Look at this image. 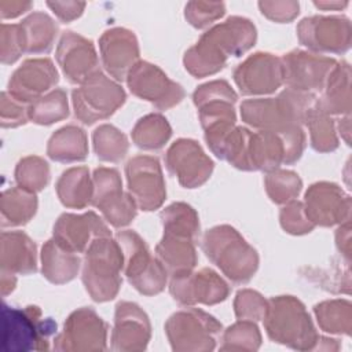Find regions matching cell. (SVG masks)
Wrapping results in <instances>:
<instances>
[{
    "label": "cell",
    "instance_id": "7402d4cb",
    "mask_svg": "<svg viewBox=\"0 0 352 352\" xmlns=\"http://www.w3.org/2000/svg\"><path fill=\"white\" fill-rule=\"evenodd\" d=\"M56 62L72 84H82L100 72L92 41L72 30L63 32L59 38Z\"/></svg>",
    "mask_w": 352,
    "mask_h": 352
},
{
    "label": "cell",
    "instance_id": "ba28073f",
    "mask_svg": "<svg viewBox=\"0 0 352 352\" xmlns=\"http://www.w3.org/2000/svg\"><path fill=\"white\" fill-rule=\"evenodd\" d=\"M122 256V271L128 282L142 294L154 296L161 293L168 280V272L157 257H153L143 238L132 231H118L116 235Z\"/></svg>",
    "mask_w": 352,
    "mask_h": 352
},
{
    "label": "cell",
    "instance_id": "7bdbcfd3",
    "mask_svg": "<svg viewBox=\"0 0 352 352\" xmlns=\"http://www.w3.org/2000/svg\"><path fill=\"white\" fill-rule=\"evenodd\" d=\"M268 300L252 289L239 290L234 300V312L242 320H261L267 311Z\"/></svg>",
    "mask_w": 352,
    "mask_h": 352
},
{
    "label": "cell",
    "instance_id": "7c38bea8",
    "mask_svg": "<svg viewBox=\"0 0 352 352\" xmlns=\"http://www.w3.org/2000/svg\"><path fill=\"white\" fill-rule=\"evenodd\" d=\"M107 324L88 307L69 315L63 330L54 340V349L59 352H96L107 348Z\"/></svg>",
    "mask_w": 352,
    "mask_h": 352
},
{
    "label": "cell",
    "instance_id": "44dd1931",
    "mask_svg": "<svg viewBox=\"0 0 352 352\" xmlns=\"http://www.w3.org/2000/svg\"><path fill=\"white\" fill-rule=\"evenodd\" d=\"M59 74L48 58L26 59L10 77L7 92L16 100L30 104L58 84Z\"/></svg>",
    "mask_w": 352,
    "mask_h": 352
},
{
    "label": "cell",
    "instance_id": "603a6c76",
    "mask_svg": "<svg viewBox=\"0 0 352 352\" xmlns=\"http://www.w3.org/2000/svg\"><path fill=\"white\" fill-rule=\"evenodd\" d=\"M150 336L151 326L146 312L135 302H118L111 331V349L120 352L144 351Z\"/></svg>",
    "mask_w": 352,
    "mask_h": 352
},
{
    "label": "cell",
    "instance_id": "d4e9b609",
    "mask_svg": "<svg viewBox=\"0 0 352 352\" xmlns=\"http://www.w3.org/2000/svg\"><path fill=\"white\" fill-rule=\"evenodd\" d=\"M102 63L116 80H126L131 69L139 62V45L133 32L124 28L106 30L99 38Z\"/></svg>",
    "mask_w": 352,
    "mask_h": 352
},
{
    "label": "cell",
    "instance_id": "8fae6325",
    "mask_svg": "<svg viewBox=\"0 0 352 352\" xmlns=\"http://www.w3.org/2000/svg\"><path fill=\"white\" fill-rule=\"evenodd\" d=\"M92 205L116 228L128 226L136 216L138 205L129 192L122 191L117 169L99 166L94 170Z\"/></svg>",
    "mask_w": 352,
    "mask_h": 352
},
{
    "label": "cell",
    "instance_id": "52a82bcc",
    "mask_svg": "<svg viewBox=\"0 0 352 352\" xmlns=\"http://www.w3.org/2000/svg\"><path fill=\"white\" fill-rule=\"evenodd\" d=\"M304 148L305 133L301 126L282 132L250 131L245 170L271 172L280 165H292L300 160Z\"/></svg>",
    "mask_w": 352,
    "mask_h": 352
},
{
    "label": "cell",
    "instance_id": "4316f807",
    "mask_svg": "<svg viewBox=\"0 0 352 352\" xmlns=\"http://www.w3.org/2000/svg\"><path fill=\"white\" fill-rule=\"evenodd\" d=\"M315 104L329 116L349 114L351 111V67L342 60L337 62Z\"/></svg>",
    "mask_w": 352,
    "mask_h": 352
},
{
    "label": "cell",
    "instance_id": "f5cc1de1",
    "mask_svg": "<svg viewBox=\"0 0 352 352\" xmlns=\"http://www.w3.org/2000/svg\"><path fill=\"white\" fill-rule=\"evenodd\" d=\"M0 289H1V296L6 297L8 296L16 285V275L8 271H0Z\"/></svg>",
    "mask_w": 352,
    "mask_h": 352
},
{
    "label": "cell",
    "instance_id": "5b68a950",
    "mask_svg": "<svg viewBox=\"0 0 352 352\" xmlns=\"http://www.w3.org/2000/svg\"><path fill=\"white\" fill-rule=\"evenodd\" d=\"M1 348L6 352L48 351L51 337L56 334V323L44 318L36 305L23 308L3 304Z\"/></svg>",
    "mask_w": 352,
    "mask_h": 352
},
{
    "label": "cell",
    "instance_id": "60d3db41",
    "mask_svg": "<svg viewBox=\"0 0 352 352\" xmlns=\"http://www.w3.org/2000/svg\"><path fill=\"white\" fill-rule=\"evenodd\" d=\"M264 187L275 204H287L293 201L301 191L302 182L297 173L285 169H275L267 172L264 177Z\"/></svg>",
    "mask_w": 352,
    "mask_h": 352
},
{
    "label": "cell",
    "instance_id": "8d00e7d4",
    "mask_svg": "<svg viewBox=\"0 0 352 352\" xmlns=\"http://www.w3.org/2000/svg\"><path fill=\"white\" fill-rule=\"evenodd\" d=\"M29 121L38 125H51L69 116L67 94L62 88H55L38 98L28 107Z\"/></svg>",
    "mask_w": 352,
    "mask_h": 352
},
{
    "label": "cell",
    "instance_id": "74e56055",
    "mask_svg": "<svg viewBox=\"0 0 352 352\" xmlns=\"http://www.w3.org/2000/svg\"><path fill=\"white\" fill-rule=\"evenodd\" d=\"M92 143L96 157L104 162H120L129 148L126 136L109 124H103L94 131Z\"/></svg>",
    "mask_w": 352,
    "mask_h": 352
},
{
    "label": "cell",
    "instance_id": "681fc988",
    "mask_svg": "<svg viewBox=\"0 0 352 352\" xmlns=\"http://www.w3.org/2000/svg\"><path fill=\"white\" fill-rule=\"evenodd\" d=\"M47 6L62 22H70L78 18L85 8L84 1H47Z\"/></svg>",
    "mask_w": 352,
    "mask_h": 352
},
{
    "label": "cell",
    "instance_id": "e575fe53",
    "mask_svg": "<svg viewBox=\"0 0 352 352\" xmlns=\"http://www.w3.org/2000/svg\"><path fill=\"white\" fill-rule=\"evenodd\" d=\"M319 327L330 334H351L352 307L346 300H329L314 308Z\"/></svg>",
    "mask_w": 352,
    "mask_h": 352
},
{
    "label": "cell",
    "instance_id": "b9f144b4",
    "mask_svg": "<svg viewBox=\"0 0 352 352\" xmlns=\"http://www.w3.org/2000/svg\"><path fill=\"white\" fill-rule=\"evenodd\" d=\"M220 351H257L261 345V334L252 320L238 319L224 330Z\"/></svg>",
    "mask_w": 352,
    "mask_h": 352
},
{
    "label": "cell",
    "instance_id": "cb8c5ba5",
    "mask_svg": "<svg viewBox=\"0 0 352 352\" xmlns=\"http://www.w3.org/2000/svg\"><path fill=\"white\" fill-rule=\"evenodd\" d=\"M102 236H111V232L92 210L82 214H60L54 226L52 235L55 241L74 253H85L91 243Z\"/></svg>",
    "mask_w": 352,
    "mask_h": 352
},
{
    "label": "cell",
    "instance_id": "c3c4849f",
    "mask_svg": "<svg viewBox=\"0 0 352 352\" xmlns=\"http://www.w3.org/2000/svg\"><path fill=\"white\" fill-rule=\"evenodd\" d=\"M258 7L268 19L283 23L290 22L298 15L297 1H260Z\"/></svg>",
    "mask_w": 352,
    "mask_h": 352
},
{
    "label": "cell",
    "instance_id": "d6a6232c",
    "mask_svg": "<svg viewBox=\"0 0 352 352\" xmlns=\"http://www.w3.org/2000/svg\"><path fill=\"white\" fill-rule=\"evenodd\" d=\"M26 54H47L51 51L58 26L45 12H32L21 23Z\"/></svg>",
    "mask_w": 352,
    "mask_h": 352
},
{
    "label": "cell",
    "instance_id": "db71d44e",
    "mask_svg": "<svg viewBox=\"0 0 352 352\" xmlns=\"http://www.w3.org/2000/svg\"><path fill=\"white\" fill-rule=\"evenodd\" d=\"M318 8H323V10H334V8H344L348 6L346 1L340 3V1H315L314 3Z\"/></svg>",
    "mask_w": 352,
    "mask_h": 352
},
{
    "label": "cell",
    "instance_id": "5bb4252c",
    "mask_svg": "<svg viewBox=\"0 0 352 352\" xmlns=\"http://www.w3.org/2000/svg\"><path fill=\"white\" fill-rule=\"evenodd\" d=\"M283 84L287 88L315 95L322 92L337 60L307 51L294 50L280 58Z\"/></svg>",
    "mask_w": 352,
    "mask_h": 352
},
{
    "label": "cell",
    "instance_id": "8992f818",
    "mask_svg": "<svg viewBox=\"0 0 352 352\" xmlns=\"http://www.w3.org/2000/svg\"><path fill=\"white\" fill-rule=\"evenodd\" d=\"M122 265L124 256L116 239L102 236L91 243L85 252L81 278L92 300L104 302L118 294Z\"/></svg>",
    "mask_w": 352,
    "mask_h": 352
},
{
    "label": "cell",
    "instance_id": "7a4b0ae2",
    "mask_svg": "<svg viewBox=\"0 0 352 352\" xmlns=\"http://www.w3.org/2000/svg\"><path fill=\"white\" fill-rule=\"evenodd\" d=\"M316 96L286 88L276 98L248 99L241 103L242 121L258 131L282 132L302 126Z\"/></svg>",
    "mask_w": 352,
    "mask_h": 352
},
{
    "label": "cell",
    "instance_id": "f6af8a7d",
    "mask_svg": "<svg viewBox=\"0 0 352 352\" xmlns=\"http://www.w3.org/2000/svg\"><path fill=\"white\" fill-rule=\"evenodd\" d=\"M226 12L224 3L209 1H190L186 4L184 16L190 25L197 29H202L221 18Z\"/></svg>",
    "mask_w": 352,
    "mask_h": 352
},
{
    "label": "cell",
    "instance_id": "484cf974",
    "mask_svg": "<svg viewBox=\"0 0 352 352\" xmlns=\"http://www.w3.org/2000/svg\"><path fill=\"white\" fill-rule=\"evenodd\" d=\"M0 267L15 275L36 272V243L22 231H3L0 235Z\"/></svg>",
    "mask_w": 352,
    "mask_h": 352
},
{
    "label": "cell",
    "instance_id": "277c9868",
    "mask_svg": "<svg viewBox=\"0 0 352 352\" xmlns=\"http://www.w3.org/2000/svg\"><path fill=\"white\" fill-rule=\"evenodd\" d=\"M268 337L278 344L298 351H314L319 334L304 304L293 296H278L268 300L263 318Z\"/></svg>",
    "mask_w": 352,
    "mask_h": 352
},
{
    "label": "cell",
    "instance_id": "2e32d148",
    "mask_svg": "<svg viewBox=\"0 0 352 352\" xmlns=\"http://www.w3.org/2000/svg\"><path fill=\"white\" fill-rule=\"evenodd\" d=\"M169 292L173 300L183 307L214 305L228 297L230 287L213 270L202 268L170 276Z\"/></svg>",
    "mask_w": 352,
    "mask_h": 352
},
{
    "label": "cell",
    "instance_id": "f546056e",
    "mask_svg": "<svg viewBox=\"0 0 352 352\" xmlns=\"http://www.w3.org/2000/svg\"><path fill=\"white\" fill-rule=\"evenodd\" d=\"M62 205L72 209H84L92 204L94 182L87 166H73L66 169L55 186Z\"/></svg>",
    "mask_w": 352,
    "mask_h": 352
},
{
    "label": "cell",
    "instance_id": "6da1fadb",
    "mask_svg": "<svg viewBox=\"0 0 352 352\" xmlns=\"http://www.w3.org/2000/svg\"><path fill=\"white\" fill-rule=\"evenodd\" d=\"M257 32L252 21L230 16L205 32L183 58L186 70L197 78L220 72L228 56H241L256 43Z\"/></svg>",
    "mask_w": 352,
    "mask_h": 352
},
{
    "label": "cell",
    "instance_id": "ac0fdd59",
    "mask_svg": "<svg viewBox=\"0 0 352 352\" xmlns=\"http://www.w3.org/2000/svg\"><path fill=\"white\" fill-rule=\"evenodd\" d=\"M302 205L314 226L331 227L351 220V198L334 183H314L307 190Z\"/></svg>",
    "mask_w": 352,
    "mask_h": 352
},
{
    "label": "cell",
    "instance_id": "836d02e7",
    "mask_svg": "<svg viewBox=\"0 0 352 352\" xmlns=\"http://www.w3.org/2000/svg\"><path fill=\"white\" fill-rule=\"evenodd\" d=\"M172 135L168 120L157 113L142 117L132 129L133 143L143 150H160L165 146Z\"/></svg>",
    "mask_w": 352,
    "mask_h": 352
},
{
    "label": "cell",
    "instance_id": "816d5d0a",
    "mask_svg": "<svg viewBox=\"0 0 352 352\" xmlns=\"http://www.w3.org/2000/svg\"><path fill=\"white\" fill-rule=\"evenodd\" d=\"M336 241H337V248L338 250L345 256L346 261H349L351 256V238H349V221H345L341 224V227L337 230L336 234Z\"/></svg>",
    "mask_w": 352,
    "mask_h": 352
},
{
    "label": "cell",
    "instance_id": "e0dca14e",
    "mask_svg": "<svg viewBox=\"0 0 352 352\" xmlns=\"http://www.w3.org/2000/svg\"><path fill=\"white\" fill-rule=\"evenodd\" d=\"M297 36L314 54H342L351 47V22L344 16L304 18L297 26Z\"/></svg>",
    "mask_w": 352,
    "mask_h": 352
},
{
    "label": "cell",
    "instance_id": "4fadbf2b",
    "mask_svg": "<svg viewBox=\"0 0 352 352\" xmlns=\"http://www.w3.org/2000/svg\"><path fill=\"white\" fill-rule=\"evenodd\" d=\"M126 84L129 91L154 104L160 110H168L184 98L180 84L170 80L158 66L146 60H139L128 73Z\"/></svg>",
    "mask_w": 352,
    "mask_h": 352
},
{
    "label": "cell",
    "instance_id": "1f68e13d",
    "mask_svg": "<svg viewBox=\"0 0 352 352\" xmlns=\"http://www.w3.org/2000/svg\"><path fill=\"white\" fill-rule=\"evenodd\" d=\"M36 192L19 186L10 187L3 191L0 198V224L3 228L23 226L36 214Z\"/></svg>",
    "mask_w": 352,
    "mask_h": 352
},
{
    "label": "cell",
    "instance_id": "bcb514c9",
    "mask_svg": "<svg viewBox=\"0 0 352 352\" xmlns=\"http://www.w3.org/2000/svg\"><path fill=\"white\" fill-rule=\"evenodd\" d=\"M279 221L282 228L293 235H302L314 230V224L307 219L304 205L300 201H290L285 204L279 213Z\"/></svg>",
    "mask_w": 352,
    "mask_h": 352
},
{
    "label": "cell",
    "instance_id": "9a60e30c",
    "mask_svg": "<svg viewBox=\"0 0 352 352\" xmlns=\"http://www.w3.org/2000/svg\"><path fill=\"white\" fill-rule=\"evenodd\" d=\"M128 192L139 209H158L166 197L165 182L160 161L151 155H136L125 165Z\"/></svg>",
    "mask_w": 352,
    "mask_h": 352
},
{
    "label": "cell",
    "instance_id": "f907efd6",
    "mask_svg": "<svg viewBox=\"0 0 352 352\" xmlns=\"http://www.w3.org/2000/svg\"><path fill=\"white\" fill-rule=\"evenodd\" d=\"M30 1H10V0H1L0 1V15L3 19H11L16 18L21 14L29 11L32 8Z\"/></svg>",
    "mask_w": 352,
    "mask_h": 352
},
{
    "label": "cell",
    "instance_id": "d590c367",
    "mask_svg": "<svg viewBox=\"0 0 352 352\" xmlns=\"http://www.w3.org/2000/svg\"><path fill=\"white\" fill-rule=\"evenodd\" d=\"M164 234L184 236L197 241L199 234L198 214L190 205L175 202L161 212Z\"/></svg>",
    "mask_w": 352,
    "mask_h": 352
},
{
    "label": "cell",
    "instance_id": "7dc6e473",
    "mask_svg": "<svg viewBox=\"0 0 352 352\" xmlns=\"http://www.w3.org/2000/svg\"><path fill=\"white\" fill-rule=\"evenodd\" d=\"M28 104L14 99L7 91L1 92L0 124L3 128H16L29 121Z\"/></svg>",
    "mask_w": 352,
    "mask_h": 352
},
{
    "label": "cell",
    "instance_id": "4dcf8cb0",
    "mask_svg": "<svg viewBox=\"0 0 352 352\" xmlns=\"http://www.w3.org/2000/svg\"><path fill=\"white\" fill-rule=\"evenodd\" d=\"M47 154L58 162H80L88 155V139L82 128L66 125L58 129L48 140Z\"/></svg>",
    "mask_w": 352,
    "mask_h": 352
},
{
    "label": "cell",
    "instance_id": "83f0119b",
    "mask_svg": "<svg viewBox=\"0 0 352 352\" xmlns=\"http://www.w3.org/2000/svg\"><path fill=\"white\" fill-rule=\"evenodd\" d=\"M80 257L54 238L48 239L41 249V272L47 280L63 285L76 278L80 270Z\"/></svg>",
    "mask_w": 352,
    "mask_h": 352
},
{
    "label": "cell",
    "instance_id": "3957f363",
    "mask_svg": "<svg viewBox=\"0 0 352 352\" xmlns=\"http://www.w3.org/2000/svg\"><path fill=\"white\" fill-rule=\"evenodd\" d=\"M206 257L234 283L249 282L258 268V254L231 226L223 224L208 230L202 238Z\"/></svg>",
    "mask_w": 352,
    "mask_h": 352
},
{
    "label": "cell",
    "instance_id": "ab89813d",
    "mask_svg": "<svg viewBox=\"0 0 352 352\" xmlns=\"http://www.w3.org/2000/svg\"><path fill=\"white\" fill-rule=\"evenodd\" d=\"M50 166L45 160L37 155H28L19 160L15 166V182L19 187L38 192L50 182Z\"/></svg>",
    "mask_w": 352,
    "mask_h": 352
},
{
    "label": "cell",
    "instance_id": "d6986e66",
    "mask_svg": "<svg viewBox=\"0 0 352 352\" xmlns=\"http://www.w3.org/2000/svg\"><path fill=\"white\" fill-rule=\"evenodd\" d=\"M168 170L186 188L202 186L213 172V161L192 139H177L165 155Z\"/></svg>",
    "mask_w": 352,
    "mask_h": 352
},
{
    "label": "cell",
    "instance_id": "ffe728a7",
    "mask_svg": "<svg viewBox=\"0 0 352 352\" xmlns=\"http://www.w3.org/2000/svg\"><path fill=\"white\" fill-rule=\"evenodd\" d=\"M234 81L242 95H267L283 84L280 58L268 52H256L234 70Z\"/></svg>",
    "mask_w": 352,
    "mask_h": 352
},
{
    "label": "cell",
    "instance_id": "f35d334b",
    "mask_svg": "<svg viewBox=\"0 0 352 352\" xmlns=\"http://www.w3.org/2000/svg\"><path fill=\"white\" fill-rule=\"evenodd\" d=\"M304 125L308 126L311 146L319 153H329L338 147V138L331 116L326 114L316 104L309 111Z\"/></svg>",
    "mask_w": 352,
    "mask_h": 352
},
{
    "label": "cell",
    "instance_id": "f1b7e54d",
    "mask_svg": "<svg viewBox=\"0 0 352 352\" xmlns=\"http://www.w3.org/2000/svg\"><path fill=\"white\" fill-rule=\"evenodd\" d=\"M155 253L170 276L190 272L197 265L195 241L190 238L164 234Z\"/></svg>",
    "mask_w": 352,
    "mask_h": 352
},
{
    "label": "cell",
    "instance_id": "30bf717a",
    "mask_svg": "<svg viewBox=\"0 0 352 352\" xmlns=\"http://www.w3.org/2000/svg\"><path fill=\"white\" fill-rule=\"evenodd\" d=\"M125 98L122 87L99 72L73 89L74 116L82 124L91 125L114 114L124 104Z\"/></svg>",
    "mask_w": 352,
    "mask_h": 352
},
{
    "label": "cell",
    "instance_id": "9c48e42d",
    "mask_svg": "<svg viewBox=\"0 0 352 352\" xmlns=\"http://www.w3.org/2000/svg\"><path fill=\"white\" fill-rule=\"evenodd\" d=\"M165 333L173 351L206 352L216 348L221 323L205 311L188 307L166 320Z\"/></svg>",
    "mask_w": 352,
    "mask_h": 352
},
{
    "label": "cell",
    "instance_id": "ee69618b",
    "mask_svg": "<svg viewBox=\"0 0 352 352\" xmlns=\"http://www.w3.org/2000/svg\"><path fill=\"white\" fill-rule=\"evenodd\" d=\"M25 54V43L19 23H1L0 59L3 65H12Z\"/></svg>",
    "mask_w": 352,
    "mask_h": 352
}]
</instances>
